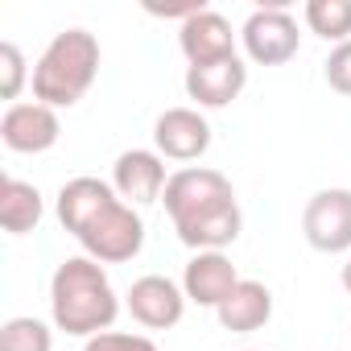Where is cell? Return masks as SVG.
<instances>
[{
	"label": "cell",
	"instance_id": "3",
	"mask_svg": "<svg viewBox=\"0 0 351 351\" xmlns=\"http://www.w3.org/2000/svg\"><path fill=\"white\" fill-rule=\"evenodd\" d=\"M244 54L256 66H281L298 54L302 34H298V17L289 13V0H265L261 9L248 13L244 29H240Z\"/></svg>",
	"mask_w": 351,
	"mask_h": 351
},
{
	"label": "cell",
	"instance_id": "20",
	"mask_svg": "<svg viewBox=\"0 0 351 351\" xmlns=\"http://www.w3.org/2000/svg\"><path fill=\"white\" fill-rule=\"evenodd\" d=\"M25 79H34V75L25 71L21 46H17V42H0V95H5V99H17L21 87H25Z\"/></svg>",
	"mask_w": 351,
	"mask_h": 351
},
{
	"label": "cell",
	"instance_id": "11",
	"mask_svg": "<svg viewBox=\"0 0 351 351\" xmlns=\"http://www.w3.org/2000/svg\"><path fill=\"white\" fill-rule=\"evenodd\" d=\"M116 203H120V195H116L112 182L83 173V178H71V182L58 191V223L79 240V236H83L108 207H116Z\"/></svg>",
	"mask_w": 351,
	"mask_h": 351
},
{
	"label": "cell",
	"instance_id": "23",
	"mask_svg": "<svg viewBox=\"0 0 351 351\" xmlns=\"http://www.w3.org/2000/svg\"><path fill=\"white\" fill-rule=\"evenodd\" d=\"M339 281H343V289H347V298H351V256L343 261V273H339Z\"/></svg>",
	"mask_w": 351,
	"mask_h": 351
},
{
	"label": "cell",
	"instance_id": "10",
	"mask_svg": "<svg viewBox=\"0 0 351 351\" xmlns=\"http://www.w3.org/2000/svg\"><path fill=\"white\" fill-rule=\"evenodd\" d=\"M62 136V120L54 108L46 104H9L5 116H0V141H5L13 153H46L54 149Z\"/></svg>",
	"mask_w": 351,
	"mask_h": 351
},
{
	"label": "cell",
	"instance_id": "14",
	"mask_svg": "<svg viewBox=\"0 0 351 351\" xmlns=\"http://www.w3.org/2000/svg\"><path fill=\"white\" fill-rule=\"evenodd\" d=\"M244 87H248V66L240 54L223 62H207V66H186V95L199 108H228L240 99Z\"/></svg>",
	"mask_w": 351,
	"mask_h": 351
},
{
	"label": "cell",
	"instance_id": "5",
	"mask_svg": "<svg viewBox=\"0 0 351 351\" xmlns=\"http://www.w3.org/2000/svg\"><path fill=\"white\" fill-rule=\"evenodd\" d=\"M83 252L99 265H124L145 248V219L136 207H128L124 199L116 207H108L83 236H79Z\"/></svg>",
	"mask_w": 351,
	"mask_h": 351
},
{
	"label": "cell",
	"instance_id": "13",
	"mask_svg": "<svg viewBox=\"0 0 351 351\" xmlns=\"http://www.w3.org/2000/svg\"><path fill=\"white\" fill-rule=\"evenodd\" d=\"M240 281H244V277L236 273V265H232L228 252H195V256L186 261V273H182L186 302L207 306V310H219V302H223Z\"/></svg>",
	"mask_w": 351,
	"mask_h": 351
},
{
	"label": "cell",
	"instance_id": "24",
	"mask_svg": "<svg viewBox=\"0 0 351 351\" xmlns=\"http://www.w3.org/2000/svg\"><path fill=\"white\" fill-rule=\"evenodd\" d=\"M244 351H248V347H244Z\"/></svg>",
	"mask_w": 351,
	"mask_h": 351
},
{
	"label": "cell",
	"instance_id": "19",
	"mask_svg": "<svg viewBox=\"0 0 351 351\" xmlns=\"http://www.w3.org/2000/svg\"><path fill=\"white\" fill-rule=\"evenodd\" d=\"M0 351H54V330L42 318H9L0 326Z\"/></svg>",
	"mask_w": 351,
	"mask_h": 351
},
{
	"label": "cell",
	"instance_id": "2",
	"mask_svg": "<svg viewBox=\"0 0 351 351\" xmlns=\"http://www.w3.org/2000/svg\"><path fill=\"white\" fill-rule=\"evenodd\" d=\"M99 75V38L87 29H62L34 62V99L46 108H75Z\"/></svg>",
	"mask_w": 351,
	"mask_h": 351
},
{
	"label": "cell",
	"instance_id": "18",
	"mask_svg": "<svg viewBox=\"0 0 351 351\" xmlns=\"http://www.w3.org/2000/svg\"><path fill=\"white\" fill-rule=\"evenodd\" d=\"M302 21L322 42L343 46V42H351V0H306Z\"/></svg>",
	"mask_w": 351,
	"mask_h": 351
},
{
	"label": "cell",
	"instance_id": "8",
	"mask_svg": "<svg viewBox=\"0 0 351 351\" xmlns=\"http://www.w3.org/2000/svg\"><path fill=\"white\" fill-rule=\"evenodd\" d=\"M128 314L145 326V330H169L178 326L186 314V289L178 281H169L161 273L136 277L128 289Z\"/></svg>",
	"mask_w": 351,
	"mask_h": 351
},
{
	"label": "cell",
	"instance_id": "9",
	"mask_svg": "<svg viewBox=\"0 0 351 351\" xmlns=\"http://www.w3.org/2000/svg\"><path fill=\"white\" fill-rule=\"evenodd\" d=\"M153 145L169 161H199L211 149V124L199 108H165L153 124Z\"/></svg>",
	"mask_w": 351,
	"mask_h": 351
},
{
	"label": "cell",
	"instance_id": "16",
	"mask_svg": "<svg viewBox=\"0 0 351 351\" xmlns=\"http://www.w3.org/2000/svg\"><path fill=\"white\" fill-rule=\"evenodd\" d=\"M215 318H219V326L232 330V335H252V330H261V326L273 318V289H269L265 281H248V277H244V281L219 302Z\"/></svg>",
	"mask_w": 351,
	"mask_h": 351
},
{
	"label": "cell",
	"instance_id": "1",
	"mask_svg": "<svg viewBox=\"0 0 351 351\" xmlns=\"http://www.w3.org/2000/svg\"><path fill=\"white\" fill-rule=\"evenodd\" d=\"M120 314V298L112 289V277L91 256H66L50 277V318L58 330L75 339H91L112 330Z\"/></svg>",
	"mask_w": 351,
	"mask_h": 351
},
{
	"label": "cell",
	"instance_id": "4",
	"mask_svg": "<svg viewBox=\"0 0 351 351\" xmlns=\"http://www.w3.org/2000/svg\"><path fill=\"white\" fill-rule=\"evenodd\" d=\"M232 199H236L232 182L223 178L219 169H211V165H186L178 173H169L165 195H161L173 228L195 219V215H203V211H211V207H219V203H232Z\"/></svg>",
	"mask_w": 351,
	"mask_h": 351
},
{
	"label": "cell",
	"instance_id": "22",
	"mask_svg": "<svg viewBox=\"0 0 351 351\" xmlns=\"http://www.w3.org/2000/svg\"><path fill=\"white\" fill-rule=\"evenodd\" d=\"M322 75H326L330 91H339V95H351V42H343V46H335V50L326 54V62H322Z\"/></svg>",
	"mask_w": 351,
	"mask_h": 351
},
{
	"label": "cell",
	"instance_id": "12",
	"mask_svg": "<svg viewBox=\"0 0 351 351\" xmlns=\"http://www.w3.org/2000/svg\"><path fill=\"white\" fill-rule=\"evenodd\" d=\"M178 46L186 54L191 66H207V62H223V58H236V34H232V21L215 9H203L195 13L191 21L178 25Z\"/></svg>",
	"mask_w": 351,
	"mask_h": 351
},
{
	"label": "cell",
	"instance_id": "21",
	"mask_svg": "<svg viewBox=\"0 0 351 351\" xmlns=\"http://www.w3.org/2000/svg\"><path fill=\"white\" fill-rule=\"evenodd\" d=\"M83 351H157L149 335H128V330H104L83 343Z\"/></svg>",
	"mask_w": 351,
	"mask_h": 351
},
{
	"label": "cell",
	"instance_id": "7",
	"mask_svg": "<svg viewBox=\"0 0 351 351\" xmlns=\"http://www.w3.org/2000/svg\"><path fill=\"white\" fill-rule=\"evenodd\" d=\"M165 182H169V173H165V157L157 149H124L112 165V186L116 195L128 203V207H149L165 195Z\"/></svg>",
	"mask_w": 351,
	"mask_h": 351
},
{
	"label": "cell",
	"instance_id": "6",
	"mask_svg": "<svg viewBox=\"0 0 351 351\" xmlns=\"http://www.w3.org/2000/svg\"><path fill=\"white\" fill-rule=\"evenodd\" d=\"M302 236L314 252H347L351 256V191L326 186L302 211Z\"/></svg>",
	"mask_w": 351,
	"mask_h": 351
},
{
	"label": "cell",
	"instance_id": "17",
	"mask_svg": "<svg viewBox=\"0 0 351 351\" xmlns=\"http://www.w3.org/2000/svg\"><path fill=\"white\" fill-rule=\"evenodd\" d=\"M46 215V203H42V191L34 182H21V178H9L0 182V223H5L9 236H25L42 223Z\"/></svg>",
	"mask_w": 351,
	"mask_h": 351
},
{
	"label": "cell",
	"instance_id": "15",
	"mask_svg": "<svg viewBox=\"0 0 351 351\" xmlns=\"http://www.w3.org/2000/svg\"><path fill=\"white\" fill-rule=\"evenodd\" d=\"M240 228H244V215H240V203H219L186 223H178L173 232H178V240L191 248V252H223L228 244L240 240Z\"/></svg>",
	"mask_w": 351,
	"mask_h": 351
}]
</instances>
